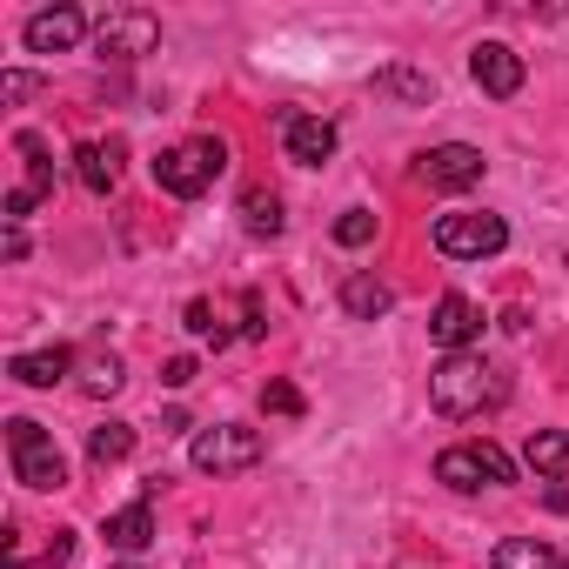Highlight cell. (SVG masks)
<instances>
[{"label": "cell", "mask_w": 569, "mask_h": 569, "mask_svg": "<svg viewBox=\"0 0 569 569\" xmlns=\"http://www.w3.org/2000/svg\"><path fill=\"white\" fill-rule=\"evenodd\" d=\"M509 389H502V376L482 362V356H442L436 369H429V402L442 409V416H456V422H469V416H482V409H496Z\"/></svg>", "instance_id": "1"}, {"label": "cell", "mask_w": 569, "mask_h": 569, "mask_svg": "<svg viewBox=\"0 0 569 569\" xmlns=\"http://www.w3.org/2000/svg\"><path fill=\"white\" fill-rule=\"evenodd\" d=\"M214 174H228V141H221V134H194V141H181V148L154 154V188H168V194H181V201H194Z\"/></svg>", "instance_id": "2"}, {"label": "cell", "mask_w": 569, "mask_h": 569, "mask_svg": "<svg viewBox=\"0 0 569 569\" xmlns=\"http://www.w3.org/2000/svg\"><path fill=\"white\" fill-rule=\"evenodd\" d=\"M8 462H14V482L21 489H68V456L54 449V436L41 429V422H28V416H14L8 422Z\"/></svg>", "instance_id": "3"}, {"label": "cell", "mask_w": 569, "mask_h": 569, "mask_svg": "<svg viewBox=\"0 0 569 569\" xmlns=\"http://www.w3.org/2000/svg\"><path fill=\"white\" fill-rule=\"evenodd\" d=\"M436 248H442L449 261L502 254V248H509V221L489 214V208H449V214H436Z\"/></svg>", "instance_id": "4"}, {"label": "cell", "mask_w": 569, "mask_h": 569, "mask_svg": "<svg viewBox=\"0 0 569 569\" xmlns=\"http://www.w3.org/2000/svg\"><path fill=\"white\" fill-rule=\"evenodd\" d=\"M188 462H194L201 476H234V469H254V462H261V429H248V422H214V429H194Z\"/></svg>", "instance_id": "5"}, {"label": "cell", "mask_w": 569, "mask_h": 569, "mask_svg": "<svg viewBox=\"0 0 569 569\" xmlns=\"http://www.w3.org/2000/svg\"><path fill=\"white\" fill-rule=\"evenodd\" d=\"M516 469H509V456L496 442H456V449L436 456V482H449V489H496Z\"/></svg>", "instance_id": "6"}, {"label": "cell", "mask_w": 569, "mask_h": 569, "mask_svg": "<svg viewBox=\"0 0 569 569\" xmlns=\"http://www.w3.org/2000/svg\"><path fill=\"white\" fill-rule=\"evenodd\" d=\"M154 41H161V21L148 8H108L94 21V48L108 61H141V54H154Z\"/></svg>", "instance_id": "7"}, {"label": "cell", "mask_w": 569, "mask_h": 569, "mask_svg": "<svg viewBox=\"0 0 569 569\" xmlns=\"http://www.w3.org/2000/svg\"><path fill=\"white\" fill-rule=\"evenodd\" d=\"M482 148H469V141H442V148H429L422 161H416V174L429 181V188H442V194H462V188H476L482 181Z\"/></svg>", "instance_id": "8"}, {"label": "cell", "mask_w": 569, "mask_h": 569, "mask_svg": "<svg viewBox=\"0 0 569 569\" xmlns=\"http://www.w3.org/2000/svg\"><path fill=\"white\" fill-rule=\"evenodd\" d=\"M469 74H476V88L496 94V101L522 94V54H516L509 41H482V48L469 54Z\"/></svg>", "instance_id": "9"}, {"label": "cell", "mask_w": 569, "mask_h": 569, "mask_svg": "<svg viewBox=\"0 0 569 569\" xmlns=\"http://www.w3.org/2000/svg\"><path fill=\"white\" fill-rule=\"evenodd\" d=\"M14 148L28 154V181L8 194V221H21L34 201H48V194H54V161H48V141H41L34 128H21V134H14Z\"/></svg>", "instance_id": "10"}, {"label": "cell", "mask_w": 569, "mask_h": 569, "mask_svg": "<svg viewBox=\"0 0 569 569\" xmlns=\"http://www.w3.org/2000/svg\"><path fill=\"white\" fill-rule=\"evenodd\" d=\"M281 148H289V161H302V168H322L336 154V121H322V114H281Z\"/></svg>", "instance_id": "11"}, {"label": "cell", "mask_w": 569, "mask_h": 569, "mask_svg": "<svg viewBox=\"0 0 569 569\" xmlns=\"http://www.w3.org/2000/svg\"><path fill=\"white\" fill-rule=\"evenodd\" d=\"M81 34H88V14L81 8H41L28 21V48L34 54H68V48H81Z\"/></svg>", "instance_id": "12"}, {"label": "cell", "mask_w": 569, "mask_h": 569, "mask_svg": "<svg viewBox=\"0 0 569 569\" xmlns=\"http://www.w3.org/2000/svg\"><path fill=\"white\" fill-rule=\"evenodd\" d=\"M429 336H436L449 356H462V349L482 336V309H476L469 296H442V302H436V316H429Z\"/></svg>", "instance_id": "13"}, {"label": "cell", "mask_w": 569, "mask_h": 569, "mask_svg": "<svg viewBox=\"0 0 569 569\" xmlns=\"http://www.w3.org/2000/svg\"><path fill=\"white\" fill-rule=\"evenodd\" d=\"M74 174H81L88 194H114V181H121V141H81L74 148Z\"/></svg>", "instance_id": "14"}, {"label": "cell", "mask_w": 569, "mask_h": 569, "mask_svg": "<svg viewBox=\"0 0 569 569\" xmlns=\"http://www.w3.org/2000/svg\"><path fill=\"white\" fill-rule=\"evenodd\" d=\"M68 369H74V349H68V342H54V349H28V356H14V362H8V376H14V382H28V389H54Z\"/></svg>", "instance_id": "15"}, {"label": "cell", "mask_w": 569, "mask_h": 569, "mask_svg": "<svg viewBox=\"0 0 569 569\" xmlns=\"http://www.w3.org/2000/svg\"><path fill=\"white\" fill-rule=\"evenodd\" d=\"M101 536H108V549L141 556V549L154 542V509H148V502H128V509H114V516L101 522Z\"/></svg>", "instance_id": "16"}, {"label": "cell", "mask_w": 569, "mask_h": 569, "mask_svg": "<svg viewBox=\"0 0 569 569\" xmlns=\"http://www.w3.org/2000/svg\"><path fill=\"white\" fill-rule=\"evenodd\" d=\"M342 309H349L356 322H376V316L396 309V289H389V281H376V274H349V281H342Z\"/></svg>", "instance_id": "17"}, {"label": "cell", "mask_w": 569, "mask_h": 569, "mask_svg": "<svg viewBox=\"0 0 569 569\" xmlns=\"http://www.w3.org/2000/svg\"><path fill=\"white\" fill-rule=\"evenodd\" d=\"M522 462H529L542 482H562V476H569V436H562V429H536L529 449H522Z\"/></svg>", "instance_id": "18"}, {"label": "cell", "mask_w": 569, "mask_h": 569, "mask_svg": "<svg viewBox=\"0 0 569 569\" xmlns=\"http://www.w3.org/2000/svg\"><path fill=\"white\" fill-rule=\"evenodd\" d=\"M496 569H569V562L536 536H509V542H496Z\"/></svg>", "instance_id": "19"}, {"label": "cell", "mask_w": 569, "mask_h": 569, "mask_svg": "<svg viewBox=\"0 0 569 569\" xmlns=\"http://www.w3.org/2000/svg\"><path fill=\"white\" fill-rule=\"evenodd\" d=\"M376 88L396 94V101H409V108H429L436 101V74H422V68H382Z\"/></svg>", "instance_id": "20"}, {"label": "cell", "mask_w": 569, "mask_h": 569, "mask_svg": "<svg viewBox=\"0 0 569 569\" xmlns=\"http://www.w3.org/2000/svg\"><path fill=\"white\" fill-rule=\"evenodd\" d=\"M241 228L261 234V241H274V234H281V194H274V188H248V194H241Z\"/></svg>", "instance_id": "21"}, {"label": "cell", "mask_w": 569, "mask_h": 569, "mask_svg": "<svg viewBox=\"0 0 569 569\" xmlns=\"http://www.w3.org/2000/svg\"><path fill=\"white\" fill-rule=\"evenodd\" d=\"M128 449H134V429H128V422H101V429L88 436V456H94V469H114V462H128Z\"/></svg>", "instance_id": "22"}, {"label": "cell", "mask_w": 569, "mask_h": 569, "mask_svg": "<svg viewBox=\"0 0 569 569\" xmlns=\"http://www.w3.org/2000/svg\"><path fill=\"white\" fill-rule=\"evenodd\" d=\"M121 382H128V376H121V356H88V362H81V389H88V396H114Z\"/></svg>", "instance_id": "23"}, {"label": "cell", "mask_w": 569, "mask_h": 569, "mask_svg": "<svg viewBox=\"0 0 569 569\" xmlns=\"http://www.w3.org/2000/svg\"><path fill=\"white\" fill-rule=\"evenodd\" d=\"M181 329H188V336H201V342H214V349L228 342V329H221V316H214L208 302H188V309H181Z\"/></svg>", "instance_id": "24"}, {"label": "cell", "mask_w": 569, "mask_h": 569, "mask_svg": "<svg viewBox=\"0 0 569 569\" xmlns=\"http://www.w3.org/2000/svg\"><path fill=\"white\" fill-rule=\"evenodd\" d=\"M336 241H342V248H369V241H376V214H369V208H349V214L336 221Z\"/></svg>", "instance_id": "25"}, {"label": "cell", "mask_w": 569, "mask_h": 569, "mask_svg": "<svg viewBox=\"0 0 569 569\" xmlns=\"http://www.w3.org/2000/svg\"><path fill=\"white\" fill-rule=\"evenodd\" d=\"M261 409H268V416H302L309 402H302L296 382H268V389H261Z\"/></svg>", "instance_id": "26"}, {"label": "cell", "mask_w": 569, "mask_h": 569, "mask_svg": "<svg viewBox=\"0 0 569 569\" xmlns=\"http://www.w3.org/2000/svg\"><path fill=\"white\" fill-rule=\"evenodd\" d=\"M28 94H41V81H34V74H21V68L0 74V101H28Z\"/></svg>", "instance_id": "27"}, {"label": "cell", "mask_w": 569, "mask_h": 569, "mask_svg": "<svg viewBox=\"0 0 569 569\" xmlns=\"http://www.w3.org/2000/svg\"><path fill=\"white\" fill-rule=\"evenodd\" d=\"M194 376H201V369H194V356H168V369H161V382H168V389H188Z\"/></svg>", "instance_id": "28"}, {"label": "cell", "mask_w": 569, "mask_h": 569, "mask_svg": "<svg viewBox=\"0 0 569 569\" xmlns=\"http://www.w3.org/2000/svg\"><path fill=\"white\" fill-rule=\"evenodd\" d=\"M241 336H268V316H261V296H241Z\"/></svg>", "instance_id": "29"}, {"label": "cell", "mask_w": 569, "mask_h": 569, "mask_svg": "<svg viewBox=\"0 0 569 569\" xmlns=\"http://www.w3.org/2000/svg\"><path fill=\"white\" fill-rule=\"evenodd\" d=\"M68 556H74V536H68V529H54V542L41 549V562H48V569H68Z\"/></svg>", "instance_id": "30"}, {"label": "cell", "mask_w": 569, "mask_h": 569, "mask_svg": "<svg viewBox=\"0 0 569 569\" xmlns=\"http://www.w3.org/2000/svg\"><path fill=\"white\" fill-rule=\"evenodd\" d=\"M121 569H134V562H121Z\"/></svg>", "instance_id": "31"}]
</instances>
